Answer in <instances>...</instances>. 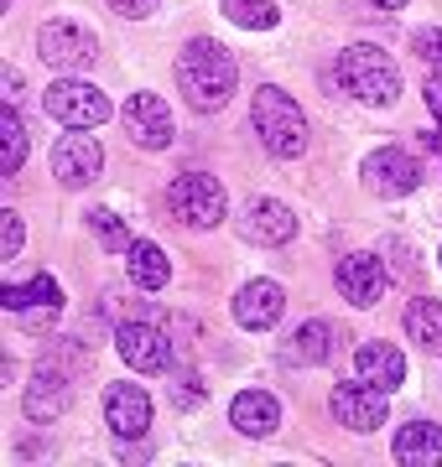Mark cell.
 <instances>
[{
    "mask_svg": "<svg viewBox=\"0 0 442 467\" xmlns=\"http://www.w3.org/2000/svg\"><path fill=\"white\" fill-rule=\"evenodd\" d=\"M333 281H339L343 301H354V306H374L380 291H385V265H380L374 254H343L339 270H333Z\"/></svg>",
    "mask_w": 442,
    "mask_h": 467,
    "instance_id": "5bb4252c",
    "label": "cell"
},
{
    "mask_svg": "<svg viewBox=\"0 0 442 467\" xmlns=\"http://www.w3.org/2000/svg\"><path fill=\"white\" fill-rule=\"evenodd\" d=\"M219 11L235 26H245V32H271L276 21H281V11H276L271 0H219Z\"/></svg>",
    "mask_w": 442,
    "mask_h": 467,
    "instance_id": "d4e9b609",
    "label": "cell"
},
{
    "mask_svg": "<svg viewBox=\"0 0 442 467\" xmlns=\"http://www.w3.org/2000/svg\"><path fill=\"white\" fill-rule=\"evenodd\" d=\"M198 400H204V389H198V374H183V379H172V405H177V410H193Z\"/></svg>",
    "mask_w": 442,
    "mask_h": 467,
    "instance_id": "f1b7e54d",
    "label": "cell"
},
{
    "mask_svg": "<svg viewBox=\"0 0 442 467\" xmlns=\"http://www.w3.org/2000/svg\"><path fill=\"white\" fill-rule=\"evenodd\" d=\"M42 109H47L63 130H100L104 119L115 115L110 99H104L94 84H84V78H63V84H52L47 94H42Z\"/></svg>",
    "mask_w": 442,
    "mask_h": 467,
    "instance_id": "5b68a950",
    "label": "cell"
},
{
    "mask_svg": "<svg viewBox=\"0 0 442 467\" xmlns=\"http://www.w3.org/2000/svg\"><path fill=\"white\" fill-rule=\"evenodd\" d=\"M89 223H94V234H100V244H104V250H131V244H136V239L125 234V223H120V218L110 213V208L89 213Z\"/></svg>",
    "mask_w": 442,
    "mask_h": 467,
    "instance_id": "484cf974",
    "label": "cell"
},
{
    "mask_svg": "<svg viewBox=\"0 0 442 467\" xmlns=\"http://www.w3.org/2000/svg\"><path fill=\"white\" fill-rule=\"evenodd\" d=\"M411 47H416V57H422V63H442V26L416 32V36H411Z\"/></svg>",
    "mask_w": 442,
    "mask_h": 467,
    "instance_id": "83f0119b",
    "label": "cell"
},
{
    "mask_svg": "<svg viewBox=\"0 0 442 467\" xmlns=\"http://www.w3.org/2000/svg\"><path fill=\"white\" fill-rule=\"evenodd\" d=\"M37 47H42V63H47V67L79 73V67H89V63H94V52H100V42H94V32H84V26H73V21H47V26L37 32Z\"/></svg>",
    "mask_w": 442,
    "mask_h": 467,
    "instance_id": "ba28073f",
    "label": "cell"
},
{
    "mask_svg": "<svg viewBox=\"0 0 442 467\" xmlns=\"http://www.w3.org/2000/svg\"><path fill=\"white\" fill-rule=\"evenodd\" d=\"M167 208H172L177 223H187V229H219L224 213H229V198H224L219 177H208V171H183V177L167 187Z\"/></svg>",
    "mask_w": 442,
    "mask_h": 467,
    "instance_id": "277c9868",
    "label": "cell"
},
{
    "mask_svg": "<svg viewBox=\"0 0 442 467\" xmlns=\"http://www.w3.org/2000/svg\"><path fill=\"white\" fill-rule=\"evenodd\" d=\"M0 306H5L11 317H21L26 333H37V327H47V322L63 312V291H58L52 275H32L26 285H5V291H0Z\"/></svg>",
    "mask_w": 442,
    "mask_h": 467,
    "instance_id": "52a82bcc",
    "label": "cell"
},
{
    "mask_svg": "<svg viewBox=\"0 0 442 467\" xmlns=\"http://www.w3.org/2000/svg\"><path fill=\"white\" fill-rule=\"evenodd\" d=\"M16 88H21V73L16 67H5V99H16Z\"/></svg>",
    "mask_w": 442,
    "mask_h": 467,
    "instance_id": "1f68e13d",
    "label": "cell"
},
{
    "mask_svg": "<svg viewBox=\"0 0 442 467\" xmlns=\"http://www.w3.org/2000/svg\"><path fill=\"white\" fill-rule=\"evenodd\" d=\"M110 11H120V16H152L156 11V0H110Z\"/></svg>",
    "mask_w": 442,
    "mask_h": 467,
    "instance_id": "f546056e",
    "label": "cell"
},
{
    "mask_svg": "<svg viewBox=\"0 0 442 467\" xmlns=\"http://www.w3.org/2000/svg\"><path fill=\"white\" fill-rule=\"evenodd\" d=\"M385 395H391V389L359 379V384H339L328 405H333L339 426H349V431H374V426H385Z\"/></svg>",
    "mask_w": 442,
    "mask_h": 467,
    "instance_id": "7c38bea8",
    "label": "cell"
},
{
    "mask_svg": "<svg viewBox=\"0 0 442 467\" xmlns=\"http://www.w3.org/2000/svg\"><path fill=\"white\" fill-rule=\"evenodd\" d=\"M422 94H426V109H432V115L442 119V73H432V78H426Z\"/></svg>",
    "mask_w": 442,
    "mask_h": 467,
    "instance_id": "4dcf8cb0",
    "label": "cell"
},
{
    "mask_svg": "<svg viewBox=\"0 0 442 467\" xmlns=\"http://www.w3.org/2000/svg\"><path fill=\"white\" fill-rule=\"evenodd\" d=\"M100 167H104V146L84 130L63 135V140L52 146V177H58L63 187H89L94 177H100Z\"/></svg>",
    "mask_w": 442,
    "mask_h": 467,
    "instance_id": "30bf717a",
    "label": "cell"
},
{
    "mask_svg": "<svg viewBox=\"0 0 442 467\" xmlns=\"http://www.w3.org/2000/svg\"><path fill=\"white\" fill-rule=\"evenodd\" d=\"M354 368H359V379L380 384V389H401V384H406V358H401V348H391V343H364V348L354 353Z\"/></svg>",
    "mask_w": 442,
    "mask_h": 467,
    "instance_id": "ffe728a7",
    "label": "cell"
},
{
    "mask_svg": "<svg viewBox=\"0 0 442 467\" xmlns=\"http://www.w3.org/2000/svg\"><path fill=\"white\" fill-rule=\"evenodd\" d=\"M281 312H287V291H281L276 281H250L235 296V322H239V327H250V333L276 327V317H281Z\"/></svg>",
    "mask_w": 442,
    "mask_h": 467,
    "instance_id": "9a60e30c",
    "label": "cell"
},
{
    "mask_svg": "<svg viewBox=\"0 0 442 467\" xmlns=\"http://www.w3.org/2000/svg\"><path fill=\"white\" fill-rule=\"evenodd\" d=\"M245 239H256V244H291L297 239V213L276 198H250V208H245Z\"/></svg>",
    "mask_w": 442,
    "mask_h": 467,
    "instance_id": "2e32d148",
    "label": "cell"
},
{
    "mask_svg": "<svg viewBox=\"0 0 442 467\" xmlns=\"http://www.w3.org/2000/svg\"><path fill=\"white\" fill-rule=\"evenodd\" d=\"M437 260H442V254H437Z\"/></svg>",
    "mask_w": 442,
    "mask_h": 467,
    "instance_id": "e575fe53",
    "label": "cell"
},
{
    "mask_svg": "<svg viewBox=\"0 0 442 467\" xmlns=\"http://www.w3.org/2000/svg\"><path fill=\"white\" fill-rule=\"evenodd\" d=\"M120 125H125V135L146 150L172 146V109H167V99H156V94H131L125 109H120Z\"/></svg>",
    "mask_w": 442,
    "mask_h": 467,
    "instance_id": "8fae6325",
    "label": "cell"
},
{
    "mask_svg": "<svg viewBox=\"0 0 442 467\" xmlns=\"http://www.w3.org/2000/svg\"><path fill=\"white\" fill-rule=\"evenodd\" d=\"M250 119H256L260 140H266V150L271 156H281V161H297L307 150V119H302V104L291 99L287 88H256V99H250Z\"/></svg>",
    "mask_w": 442,
    "mask_h": 467,
    "instance_id": "7a4b0ae2",
    "label": "cell"
},
{
    "mask_svg": "<svg viewBox=\"0 0 442 467\" xmlns=\"http://www.w3.org/2000/svg\"><path fill=\"white\" fill-rule=\"evenodd\" d=\"M406 333H411V343H422V353H442V301H432V296L411 301Z\"/></svg>",
    "mask_w": 442,
    "mask_h": 467,
    "instance_id": "603a6c76",
    "label": "cell"
},
{
    "mask_svg": "<svg viewBox=\"0 0 442 467\" xmlns=\"http://www.w3.org/2000/svg\"><path fill=\"white\" fill-rule=\"evenodd\" d=\"M21 244H26V229H21V218L5 208V213H0V254H5V260H16Z\"/></svg>",
    "mask_w": 442,
    "mask_h": 467,
    "instance_id": "4316f807",
    "label": "cell"
},
{
    "mask_svg": "<svg viewBox=\"0 0 442 467\" xmlns=\"http://www.w3.org/2000/svg\"><path fill=\"white\" fill-rule=\"evenodd\" d=\"M374 5H385V11H401V5H406V0H374Z\"/></svg>",
    "mask_w": 442,
    "mask_h": 467,
    "instance_id": "836d02e7",
    "label": "cell"
},
{
    "mask_svg": "<svg viewBox=\"0 0 442 467\" xmlns=\"http://www.w3.org/2000/svg\"><path fill=\"white\" fill-rule=\"evenodd\" d=\"M73 405V384L63 368L42 364L37 368V379L26 384V420H58L63 410Z\"/></svg>",
    "mask_w": 442,
    "mask_h": 467,
    "instance_id": "e0dca14e",
    "label": "cell"
},
{
    "mask_svg": "<svg viewBox=\"0 0 442 467\" xmlns=\"http://www.w3.org/2000/svg\"><path fill=\"white\" fill-rule=\"evenodd\" d=\"M422 140H426V146H432V150H437V161H442V125H437V130H432V135H422Z\"/></svg>",
    "mask_w": 442,
    "mask_h": 467,
    "instance_id": "d6a6232c",
    "label": "cell"
},
{
    "mask_svg": "<svg viewBox=\"0 0 442 467\" xmlns=\"http://www.w3.org/2000/svg\"><path fill=\"white\" fill-rule=\"evenodd\" d=\"M229 420H235L245 436H271L276 426H281V405H276V395H266V389H239L235 405H229Z\"/></svg>",
    "mask_w": 442,
    "mask_h": 467,
    "instance_id": "d6986e66",
    "label": "cell"
},
{
    "mask_svg": "<svg viewBox=\"0 0 442 467\" xmlns=\"http://www.w3.org/2000/svg\"><path fill=\"white\" fill-rule=\"evenodd\" d=\"M359 177H364V192H374V198H406V192L422 187V167H416L401 146L370 150L364 167H359Z\"/></svg>",
    "mask_w": 442,
    "mask_h": 467,
    "instance_id": "8992f818",
    "label": "cell"
},
{
    "mask_svg": "<svg viewBox=\"0 0 442 467\" xmlns=\"http://www.w3.org/2000/svg\"><path fill=\"white\" fill-rule=\"evenodd\" d=\"M115 343H120V358L136 368V374H162V368L172 364V337L156 327V322H120V333H115Z\"/></svg>",
    "mask_w": 442,
    "mask_h": 467,
    "instance_id": "9c48e42d",
    "label": "cell"
},
{
    "mask_svg": "<svg viewBox=\"0 0 442 467\" xmlns=\"http://www.w3.org/2000/svg\"><path fill=\"white\" fill-rule=\"evenodd\" d=\"M104 420H110V431H115L120 441L146 436L152 431V395H146L141 384H110V389H104Z\"/></svg>",
    "mask_w": 442,
    "mask_h": 467,
    "instance_id": "4fadbf2b",
    "label": "cell"
},
{
    "mask_svg": "<svg viewBox=\"0 0 442 467\" xmlns=\"http://www.w3.org/2000/svg\"><path fill=\"white\" fill-rule=\"evenodd\" d=\"M21 161H26V125L11 109V99H5V109H0V177L11 182L21 171Z\"/></svg>",
    "mask_w": 442,
    "mask_h": 467,
    "instance_id": "cb8c5ba5",
    "label": "cell"
},
{
    "mask_svg": "<svg viewBox=\"0 0 442 467\" xmlns=\"http://www.w3.org/2000/svg\"><path fill=\"white\" fill-rule=\"evenodd\" d=\"M239 84V67L229 57V47H219L214 36H193L183 52H177V88L187 94V104L198 109V115H214L229 104Z\"/></svg>",
    "mask_w": 442,
    "mask_h": 467,
    "instance_id": "6da1fadb",
    "label": "cell"
},
{
    "mask_svg": "<svg viewBox=\"0 0 442 467\" xmlns=\"http://www.w3.org/2000/svg\"><path fill=\"white\" fill-rule=\"evenodd\" d=\"M339 84L349 88L359 104H395V94H401V73H395V63L380 47L359 42V47L339 52Z\"/></svg>",
    "mask_w": 442,
    "mask_h": 467,
    "instance_id": "3957f363",
    "label": "cell"
},
{
    "mask_svg": "<svg viewBox=\"0 0 442 467\" xmlns=\"http://www.w3.org/2000/svg\"><path fill=\"white\" fill-rule=\"evenodd\" d=\"M328 353H333V322H323V317H312V322H302L297 333L287 337V364H323Z\"/></svg>",
    "mask_w": 442,
    "mask_h": 467,
    "instance_id": "7402d4cb",
    "label": "cell"
},
{
    "mask_svg": "<svg viewBox=\"0 0 442 467\" xmlns=\"http://www.w3.org/2000/svg\"><path fill=\"white\" fill-rule=\"evenodd\" d=\"M125 270H131V281H136L141 291H162V285L172 281L167 254H162V244H152V239H136V244L125 250Z\"/></svg>",
    "mask_w": 442,
    "mask_h": 467,
    "instance_id": "44dd1931",
    "label": "cell"
},
{
    "mask_svg": "<svg viewBox=\"0 0 442 467\" xmlns=\"http://www.w3.org/2000/svg\"><path fill=\"white\" fill-rule=\"evenodd\" d=\"M395 462L401 467H437L442 462V426H432V420H411V426H401L391 441Z\"/></svg>",
    "mask_w": 442,
    "mask_h": 467,
    "instance_id": "ac0fdd59",
    "label": "cell"
}]
</instances>
